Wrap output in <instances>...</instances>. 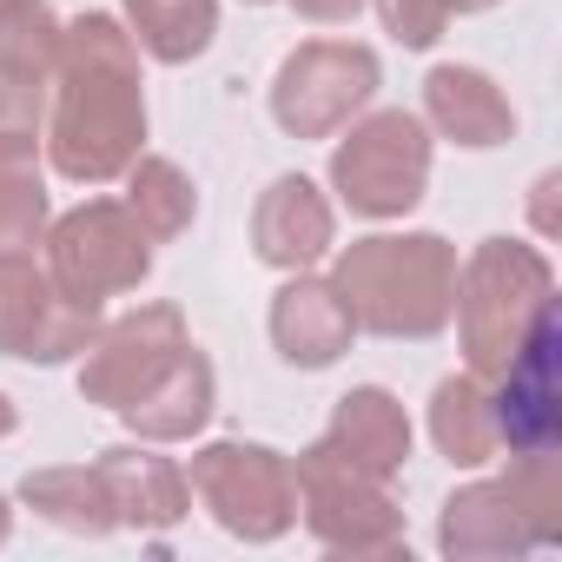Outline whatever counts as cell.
Returning a JSON list of instances; mask_svg holds the SVG:
<instances>
[{"mask_svg":"<svg viewBox=\"0 0 562 562\" xmlns=\"http://www.w3.org/2000/svg\"><path fill=\"white\" fill-rule=\"evenodd\" d=\"M139 80L133 47L113 21H80L67 34V93L54 120V159L67 179H113L139 146Z\"/></svg>","mask_w":562,"mask_h":562,"instance_id":"6da1fadb","label":"cell"},{"mask_svg":"<svg viewBox=\"0 0 562 562\" xmlns=\"http://www.w3.org/2000/svg\"><path fill=\"white\" fill-rule=\"evenodd\" d=\"M54 271L74 305H100L146 278V232L120 205H87L54 232Z\"/></svg>","mask_w":562,"mask_h":562,"instance_id":"7a4b0ae2","label":"cell"},{"mask_svg":"<svg viewBox=\"0 0 562 562\" xmlns=\"http://www.w3.org/2000/svg\"><path fill=\"white\" fill-rule=\"evenodd\" d=\"M192 483L212 503V516L225 529H238V536H278L292 522V483H285V463H278L271 450L212 443L192 463Z\"/></svg>","mask_w":562,"mask_h":562,"instance_id":"3957f363","label":"cell"},{"mask_svg":"<svg viewBox=\"0 0 562 562\" xmlns=\"http://www.w3.org/2000/svg\"><path fill=\"white\" fill-rule=\"evenodd\" d=\"M93 331V305H67L47 292V278L0 251V351L14 358H67L80 351V338Z\"/></svg>","mask_w":562,"mask_h":562,"instance_id":"277c9868","label":"cell"},{"mask_svg":"<svg viewBox=\"0 0 562 562\" xmlns=\"http://www.w3.org/2000/svg\"><path fill=\"white\" fill-rule=\"evenodd\" d=\"M371 93V60L351 54V47H305L299 60H285V74H278V120H285L292 133H331L358 100Z\"/></svg>","mask_w":562,"mask_h":562,"instance_id":"5b68a950","label":"cell"},{"mask_svg":"<svg viewBox=\"0 0 562 562\" xmlns=\"http://www.w3.org/2000/svg\"><path fill=\"white\" fill-rule=\"evenodd\" d=\"M417 172H424V146H417V126H404V120H371L338 153V186L364 212L411 205L417 199Z\"/></svg>","mask_w":562,"mask_h":562,"instance_id":"8992f818","label":"cell"},{"mask_svg":"<svg viewBox=\"0 0 562 562\" xmlns=\"http://www.w3.org/2000/svg\"><path fill=\"white\" fill-rule=\"evenodd\" d=\"M179 351H186V345H179V318H172V312H139V318H126V325L93 351V364H87V397L126 411Z\"/></svg>","mask_w":562,"mask_h":562,"instance_id":"52a82bcc","label":"cell"},{"mask_svg":"<svg viewBox=\"0 0 562 562\" xmlns=\"http://www.w3.org/2000/svg\"><path fill=\"white\" fill-rule=\"evenodd\" d=\"M345 331H351V312L325 285H292L271 312V338L292 364H331L345 351Z\"/></svg>","mask_w":562,"mask_h":562,"instance_id":"ba28073f","label":"cell"},{"mask_svg":"<svg viewBox=\"0 0 562 562\" xmlns=\"http://www.w3.org/2000/svg\"><path fill=\"white\" fill-rule=\"evenodd\" d=\"M325 238H331V212L318 205V192L305 179H278L271 199L258 205V251L271 265H305Z\"/></svg>","mask_w":562,"mask_h":562,"instance_id":"9c48e42d","label":"cell"},{"mask_svg":"<svg viewBox=\"0 0 562 562\" xmlns=\"http://www.w3.org/2000/svg\"><path fill=\"white\" fill-rule=\"evenodd\" d=\"M205 404H212V371H205L199 358H172V364L126 404V417H133L146 437H186V430L205 417Z\"/></svg>","mask_w":562,"mask_h":562,"instance_id":"30bf717a","label":"cell"},{"mask_svg":"<svg viewBox=\"0 0 562 562\" xmlns=\"http://www.w3.org/2000/svg\"><path fill=\"white\" fill-rule=\"evenodd\" d=\"M100 483H106L113 509L133 516V522H172L179 503H186L172 463H166V457H146V450H113L106 470H100Z\"/></svg>","mask_w":562,"mask_h":562,"instance_id":"8fae6325","label":"cell"},{"mask_svg":"<svg viewBox=\"0 0 562 562\" xmlns=\"http://www.w3.org/2000/svg\"><path fill=\"white\" fill-rule=\"evenodd\" d=\"M338 443H345L364 470H391V463L404 457V424H397V411H391L378 391H358V397H345V411H338Z\"/></svg>","mask_w":562,"mask_h":562,"instance_id":"7c38bea8","label":"cell"},{"mask_svg":"<svg viewBox=\"0 0 562 562\" xmlns=\"http://www.w3.org/2000/svg\"><path fill=\"white\" fill-rule=\"evenodd\" d=\"M27 503L47 509V516L67 522V529H106V522H113V496H106V483L87 476V470H47V476H34V483H27Z\"/></svg>","mask_w":562,"mask_h":562,"instance_id":"4fadbf2b","label":"cell"},{"mask_svg":"<svg viewBox=\"0 0 562 562\" xmlns=\"http://www.w3.org/2000/svg\"><path fill=\"white\" fill-rule=\"evenodd\" d=\"M41 225V172L27 133H0V245H21Z\"/></svg>","mask_w":562,"mask_h":562,"instance_id":"5bb4252c","label":"cell"},{"mask_svg":"<svg viewBox=\"0 0 562 562\" xmlns=\"http://www.w3.org/2000/svg\"><path fill=\"white\" fill-rule=\"evenodd\" d=\"M133 212H139V232L172 238V232L192 218V186H186L166 159H146V166L133 172Z\"/></svg>","mask_w":562,"mask_h":562,"instance_id":"9a60e30c","label":"cell"},{"mask_svg":"<svg viewBox=\"0 0 562 562\" xmlns=\"http://www.w3.org/2000/svg\"><path fill=\"white\" fill-rule=\"evenodd\" d=\"M299 8H305V14H318V21H338V14H351V8H358V0H299Z\"/></svg>","mask_w":562,"mask_h":562,"instance_id":"2e32d148","label":"cell"},{"mask_svg":"<svg viewBox=\"0 0 562 562\" xmlns=\"http://www.w3.org/2000/svg\"><path fill=\"white\" fill-rule=\"evenodd\" d=\"M8 424H14V411H8V397H0V430H8Z\"/></svg>","mask_w":562,"mask_h":562,"instance_id":"e0dca14e","label":"cell"},{"mask_svg":"<svg viewBox=\"0 0 562 562\" xmlns=\"http://www.w3.org/2000/svg\"><path fill=\"white\" fill-rule=\"evenodd\" d=\"M0 536H8V509H0Z\"/></svg>","mask_w":562,"mask_h":562,"instance_id":"ac0fdd59","label":"cell"}]
</instances>
